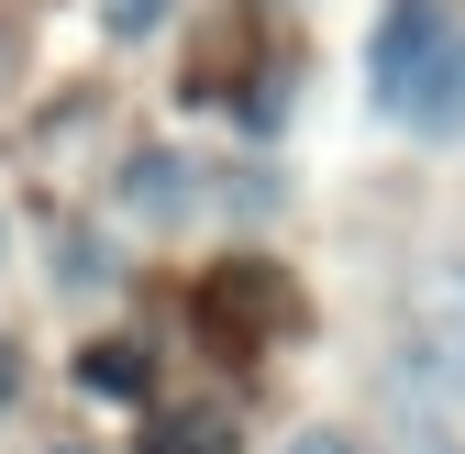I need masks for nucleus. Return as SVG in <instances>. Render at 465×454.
Returning a JSON list of instances; mask_svg holds the SVG:
<instances>
[{
	"label": "nucleus",
	"instance_id": "nucleus-1",
	"mask_svg": "<svg viewBox=\"0 0 465 454\" xmlns=\"http://www.w3.org/2000/svg\"><path fill=\"white\" fill-rule=\"evenodd\" d=\"M377 111L411 133L465 123V12L454 0H388L377 23Z\"/></svg>",
	"mask_w": 465,
	"mask_h": 454
},
{
	"label": "nucleus",
	"instance_id": "nucleus-2",
	"mask_svg": "<svg viewBox=\"0 0 465 454\" xmlns=\"http://www.w3.org/2000/svg\"><path fill=\"white\" fill-rule=\"evenodd\" d=\"M288 454H366V443H355V432H300Z\"/></svg>",
	"mask_w": 465,
	"mask_h": 454
}]
</instances>
